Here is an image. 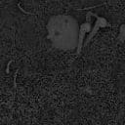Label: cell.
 <instances>
[{
	"label": "cell",
	"instance_id": "1",
	"mask_svg": "<svg viewBox=\"0 0 125 125\" xmlns=\"http://www.w3.org/2000/svg\"><path fill=\"white\" fill-rule=\"evenodd\" d=\"M47 37L56 48L71 50L78 45L79 29L73 18L56 16L50 19L47 24Z\"/></svg>",
	"mask_w": 125,
	"mask_h": 125
}]
</instances>
